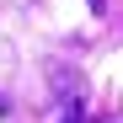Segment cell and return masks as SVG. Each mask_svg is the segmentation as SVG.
<instances>
[{
  "label": "cell",
  "mask_w": 123,
  "mask_h": 123,
  "mask_svg": "<svg viewBox=\"0 0 123 123\" xmlns=\"http://www.w3.org/2000/svg\"><path fill=\"white\" fill-rule=\"evenodd\" d=\"M70 123H80V112H70Z\"/></svg>",
  "instance_id": "obj_1"
},
{
  "label": "cell",
  "mask_w": 123,
  "mask_h": 123,
  "mask_svg": "<svg viewBox=\"0 0 123 123\" xmlns=\"http://www.w3.org/2000/svg\"><path fill=\"white\" fill-rule=\"evenodd\" d=\"M0 112H6V102H0Z\"/></svg>",
  "instance_id": "obj_2"
}]
</instances>
